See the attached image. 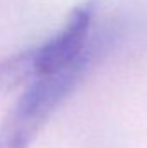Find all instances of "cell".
I'll use <instances>...</instances> for the list:
<instances>
[{
	"label": "cell",
	"instance_id": "6da1fadb",
	"mask_svg": "<svg viewBox=\"0 0 147 148\" xmlns=\"http://www.w3.org/2000/svg\"><path fill=\"white\" fill-rule=\"evenodd\" d=\"M95 62L81 60L61 71L37 76L0 124V148H30L38 133L78 88Z\"/></svg>",
	"mask_w": 147,
	"mask_h": 148
},
{
	"label": "cell",
	"instance_id": "7a4b0ae2",
	"mask_svg": "<svg viewBox=\"0 0 147 148\" xmlns=\"http://www.w3.org/2000/svg\"><path fill=\"white\" fill-rule=\"evenodd\" d=\"M38 76L35 48H24L0 60V91H12L19 86H28Z\"/></svg>",
	"mask_w": 147,
	"mask_h": 148
}]
</instances>
